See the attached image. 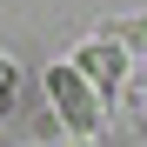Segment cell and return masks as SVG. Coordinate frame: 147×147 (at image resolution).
I'll list each match as a JSON object with an SVG mask.
<instances>
[{"mask_svg":"<svg viewBox=\"0 0 147 147\" xmlns=\"http://www.w3.org/2000/svg\"><path fill=\"white\" fill-rule=\"evenodd\" d=\"M47 107H54V120L74 134V140H100V114H107V94L87 80L74 60L47 67Z\"/></svg>","mask_w":147,"mask_h":147,"instance_id":"obj_1","label":"cell"},{"mask_svg":"<svg viewBox=\"0 0 147 147\" xmlns=\"http://www.w3.org/2000/svg\"><path fill=\"white\" fill-rule=\"evenodd\" d=\"M74 67H80L100 94H120V87H127V74H134V67H127V47H120L114 34H94L87 47H74Z\"/></svg>","mask_w":147,"mask_h":147,"instance_id":"obj_2","label":"cell"},{"mask_svg":"<svg viewBox=\"0 0 147 147\" xmlns=\"http://www.w3.org/2000/svg\"><path fill=\"white\" fill-rule=\"evenodd\" d=\"M127 54H147V13H134V20H120V27H107Z\"/></svg>","mask_w":147,"mask_h":147,"instance_id":"obj_3","label":"cell"},{"mask_svg":"<svg viewBox=\"0 0 147 147\" xmlns=\"http://www.w3.org/2000/svg\"><path fill=\"white\" fill-rule=\"evenodd\" d=\"M13 94H20V67L0 54V114H13Z\"/></svg>","mask_w":147,"mask_h":147,"instance_id":"obj_4","label":"cell"},{"mask_svg":"<svg viewBox=\"0 0 147 147\" xmlns=\"http://www.w3.org/2000/svg\"><path fill=\"white\" fill-rule=\"evenodd\" d=\"M134 94H140V100H147V74H140V80H134Z\"/></svg>","mask_w":147,"mask_h":147,"instance_id":"obj_5","label":"cell"}]
</instances>
